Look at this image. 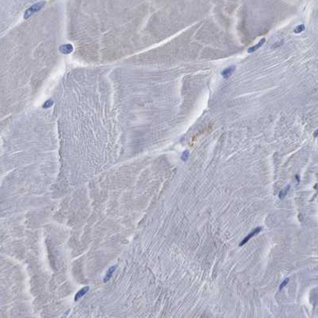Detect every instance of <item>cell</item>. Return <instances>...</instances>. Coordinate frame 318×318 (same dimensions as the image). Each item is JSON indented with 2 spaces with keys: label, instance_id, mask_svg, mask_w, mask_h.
I'll use <instances>...</instances> for the list:
<instances>
[{
  "label": "cell",
  "instance_id": "2",
  "mask_svg": "<svg viewBox=\"0 0 318 318\" xmlns=\"http://www.w3.org/2000/svg\"><path fill=\"white\" fill-rule=\"evenodd\" d=\"M89 286H86V287L82 288L81 289H80V290L76 293L75 297H74V301H77L80 298H81L82 297L85 296V294H86V293L89 292Z\"/></svg>",
  "mask_w": 318,
  "mask_h": 318
},
{
  "label": "cell",
  "instance_id": "6",
  "mask_svg": "<svg viewBox=\"0 0 318 318\" xmlns=\"http://www.w3.org/2000/svg\"><path fill=\"white\" fill-rule=\"evenodd\" d=\"M235 69V66H231V67H229V68H227V69H224V70L222 72V75L224 77H228L229 76H230L231 74H232V73L234 72Z\"/></svg>",
  "mask_w": 318,
  "mask_h": 318
},
{
  "label": "cell",
  "instance_id": "9",
  "mask_svg": "<svg viewBox=\"0 0 318 318\" xmlns=\"http://www.w3.org/2000/svg\"><path fill=\"white\" fill-rule=\"evenodd\" d=\"M304 30H305V26H304V24H301V25L298 26L295 28L294 32L296 34H298V33H301V32L304 31Z\"/></svg>",
  "mask_w": 318,
  "mask_h": 318
},
{
  "label": "cell",
  "instance_id": "13",
  "mask_svg": "<svg viewBox=\"0 0 318 318\" xmlns=\"http://www.w3.org/2000/svg\"><path fill=\"white\" fill-rule=\"evenodd\" d=\"M316 135H317V131H316L315 132V136H316Z\"/></svg>",
  "mask_w": 318,
  "mask_h": 318
},
{
  "label": "cell",
  "instance_id": "7",
  "mask_svg": "<svg viewBox=\"0 0 318 318\" xmlns=\"http://www.w3.org/2000/svg\"><path fill=\"white\" fill-rule=\"evenodd\" d=\"M289 188H290V186L288 185L287 187H285L284 189H282V191H280V193H279V198H280L281 199H283L285 197V196L287 195Z\"/></svg>",
  "mask_w": 318,
  "mask_h": 318
},
{
  "label": "cell",
  "instance_id": "12",
  "mask_svg": "<svg viewBox=\"0 0 318 318\" xmlns=\"http://www.w3.org/2000/svg\"><path fill=\"white\" fill-rule=\"evenodd\" d=\"M52 104H53V101H52V100H47L45 104L44 105V107H45V108H47V106H50V105H52Z\"/></svg>",
  "mask_w": 318,
  "mask_h": 318
},
{
  "label": "cell",
  "instance_id": "8",
  "mask_svg": "<svg viewBox=\"0 0 318 318\" xmlns=\"http://www.w3.org/2000/svg\"><path fill=\"white\" fill-rule=\"evenodd\" d=\"M72 50H73V47H72V45H64L61 47V51L62 53H70L72 51Z\"/></svg>",
  "mask_w": 318,
  "mask_h": 318
},
{
  "label": "cell",
  "instance_id": "3",
  "mask_svg": "<svg viewBox=\"0 0 318 318\" xmlns=\"http://www.w3.org/2000/svg\"><path fill=\"white\" fill-rule=\"evenodd\" d=\"M42 3H40V4H36V5H34L31 8H30L29 10H28L26 12V15H25V18H27V17H29V16H30L33 13H34L35 11H37L38 10H39L40 9V7L42 6Z\"/></svg>",
  "mask_w": 318,
  "mask_h": 318
},
{
  "label": "cell",
  "instance_id": "5",
  "mask_svg": "<svg viewBox=\"0 0 318 318\" xmlns=\"http://www.w3.org/2000/svg\"><path fill=\"white\" fill-rule=\"evenodd\" d=\"M116 266H112V267H110L109 269H108V272L106 273V275H105V278H104V282H107L111 278V277H112V275H113V274L114 273V271L116 270Z\"/></svg>",
  "mask_w": 318,
  "mask_h": 318
},
{
  "label": "cell",
  "instance_id": "10",
  "mask_svg": "<svg viewBox=\"0 0 318 318\" xmlns=\"http://www.w3.org/2000/svg\"><path fill=\"white\" fill-rule=\"evenodd\" d=\"M289 278H286V279H285L283 282H282V283L280 285V286H279V289L280 290H282V289L288 284V282H289Z\"/></svg>",
  "mask_w": 318,
  "mask_h": 318
},
{
  "label": "cell",
  "instance_id": "1",
  "mask_svg": "<svg viewBox=\"0 0 318 318\" xmlns=\"http://www.w3.org/2000/svg\"><path fill=\"white\" fill-rule=\"evenodd\" d=\"M261 230V227H258V228H256V229H254L253 231H252L250 235H248L244 239H243L242 242H241V243L239 244V246H243V245H245L246 243L250 240V239H251L252 238H253L254 236H255V235H257L258 233H260V231Z\"/></svg>",
  "mask_w": 318,
  "mask_h": 318
},
{
  "label": "cell",
  "instance_id": "4",
  "mask_svg": "<svg viewBox=\"0 0 318 318\" xmlns=\"http://www.w3.org/2000/svg\"><path fill=\"white\" fill-rule=\"evenodd\" d=\"M265 42H266V39H265V38H262L257 45H254V46H252V47L249 48V49H248V53H253V52L256 51L257 50H258V49L261 47V46L265 43Z\"/></svg>",
  "mask_w": 318,
  "mask_h": 318
},
{
  "label": "cell",
  "instance_id": "11",
  "mask_svg": "<svg viewBox=\"0 0 318 318\" xmlns=\"http://www.w3.org/2000/svg\"><path fill=\"white\" fill-rule=\"evenodd\" d=\"M188 156H189V152H188V151H186V152H184L183 153V155H182V156H181V159H182L183 161H186V160L188 159Z\"/></svg>",
  "mask_w": 318,
  "mask_h": 318
}]
</instances>
